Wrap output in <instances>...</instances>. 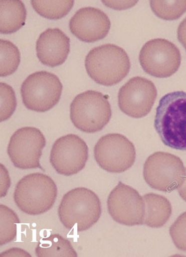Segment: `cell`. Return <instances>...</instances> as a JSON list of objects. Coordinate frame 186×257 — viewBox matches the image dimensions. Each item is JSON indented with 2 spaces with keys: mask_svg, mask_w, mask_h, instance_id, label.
Instances as JSON below:
<instances>
[{
  "mask_svg": "<svg viewBox=\"0 0 186 257\" xmlns=\"http://www.w3.org/2000/svg\"><path fill=\"white\" fill-rule=\"evenodd\" d=\"M154 127L164 145L186 151V93L174 91L160 98Z\"/></svg>",
  "mask_w": 186,
  "mask_h": 257,
  "instance_id": "cell-1",
  "label": "cell"
},
{
  "mask_svg": "<svg viewBox=\"0 0 186 257\" xmlns=\"http://www.w3.org/2000/svg\"><path fill=\"white\" fill-rule=\"evenodd\" d=\"M101 204L96 193L85 187H77L65 194L58 210L63 225L78 232L92 227L101 217Z\"/></svg>",
  "mask_w": 186,
  "mask_h": 257,
  "instance_id": "cell-2",
  "label": "cell"
},
{
  "mask_svg": "<svg viewBox=\"0 0 186 257\" xmlns=\"http://www.w3.org/2000/svg\"><path fill=\"white\" fill-rule=\"evenodd\" d=\"M87 73L95 82L112 86L129 74L130 62L122 48L107 44L94 48L85 59Z\"/></svg>",
  "mask_w": 186,
  "mask_h": 257,
  "instance_id": "cell-3",
  "label": "cell"
},
{
  "mask_svg": "<svg viewBox=\"0 0 186 257\" xmlns=\"http://www.w3.org/2000/svg\"><path fill=\"white\" fill-rule=\"evenodd\" d=\"M57 192V185L52 178L37 172L24 176L17 183L14 200L25 214L38 215L52 209Z\"/></svg>",
  "mask_w": 186,
  "mask_h": 257,
  "instance_id": "cell-4",
  "label": "cell"
},
{
  "mask_svg": "<svg viewBox=\"0 0 186 257\" xmlns=\"http://www.w3.org/2000/svg\"><path fill=\"white\" fill-rule=\"evenodd\" d=\"M111 116L107 95L99 91L88 90L80 93L71 104L72 122L79 130L87 134H94L103 130Z\"/></svg>",
  "mask_w": 186,
  "mask_h": 257,
  "instance_id": "cell-5",
  "label": "cell"
},
{
  "mask_svg": "<svg viewBox=\"0 0 186 257\" xmlns=\"http://www.w3.org/2000/svg\"><path fill=\"white\" fill-rule=\"evenodd\" d=\"M63 86L56 75L46 71L33 73L22 84L24 105L31 111L45 112L59 102Z\"/></svg>",
  "mask_w": 186,
  "mask_h": 257,
  "instance_id": "cell-6",
  "label": "cell"
},
{
  "mask_svg": "<svg viewBox=\"0 0 186 257\" xmlns=\"http://www.w3.org/2000/svg\"><path fill=\"white\" fill-rule=\"evenodd\" d=\"M95 160L104 171L122 173L132 167L136 161V149L125 136L109 134L101 138L94 147Z\"/></svg>",
  "mask_w": 186,
  "mask_h": 257,
  "instance_id": "cell-7",
  "label": "cell"
},
{
  "mask_svg": "<svg viewBox=\"0 0 186 257\" xmlns=\"http://www.w3.org/2000/svg\"><path fill=\"white\" fill-rule=\"evenodd\" d=\"M179 50L169 40L155 39L149 40L142 47L139 62L144 72L158 78L173 75L181 64Z\"/></svg>",
  "mask_w": 186,
  "mask_h": 257,
  "instance_id": "cell-8",
  "label": "cell"
},
{
  "mask_svg": "<svg viewBox=\"0 0 186 257\" xmlns=\"http://www.w3.org/2000/svg\"><path fill=\"white\" fill-rule=\"evenodd\" d=\"M185 168L179 157L168 153L156 152L145 161L144 178L151 188L171 192L179 185Z\"/></svg>",
  "mask_w": 186,
  "mask_h": 257,
  "instance_id": "cell-9",
  "label": "cell"
},
{
  "mask_svg": "<svg viewBox=\"0 0 186 257\" xmlns=\"http://www.w3.org/2000/svg\"><path fill=\"white\" fill-rule=\"evenodd\" d=\"M46 145L45 136L39 128L24 127L14 132L7 153L16 168L21 170L40 168V160Z\"/></svg>",
  "mask_w": 186,
  "mask_h": 257,
  "instance_id": "cell-10",
  "label": "cell"
},
{
  "mask_svg": "<svg viewBox=\"0 0 186 257\" xmlns=\"http://www.w3.org/2000/svg\"><path fill=\"white\" fill-rule=\"evenodd\" d=\"M109 215L117 223L127 226L144 224L145 203L136 189L119 182L107 200Z\"/></svg>",
  "mask_w": 186,
  "mask_h": 257,
  "instance_id": "cell-11",
  "label": "cell"
},
{
  "mask_svg": "<svg viewBox=\"0 0 186 257\" xmlns=\"http://www.w3.org/2000/svg\"><path fill=\"white\" fill-rule=\"evenodd\" d=\"M89 148L79 136L69 134L58 139L53 146L50 161L58 174L74 175L85 167Z\"/></svg>",
  "mask_w": 186,
  "mask_h": 257,
  "instance_id": "cell-12",
  "label": "cell"
},
{
  "mask_svg": "<svg viewBox=\"0 0 186 257\" xmlns=\"http://www.w3.org/2000/svg\"><path fill=\"white\" fill-rule=\"evenodd\" d=\"M157 96V90L151 80L136 76L120 88L118 105L121 111L133 118L147 116Z\"/></svg>",
  "mask_w": 186,
  "mask_h": 257,
  "instance_id": "cell-13",
  "label": "cell"
},
{
  "mask_svg": "<svg viewBox=\"0 0 186 257\" xmlns=\"http://www.w3.org/2000/svg\"><path fill=\"white\" fill-rule=\"evenodd\" d=\"M111 28L107 14L93 7H85L78 11L69 22L73 35L81 41L93 43L103 39Z\"/></svg>",
  "mask_w": 186,
  "mask_h": 257,
  "instance_id": "cell-14",
  "label": "cell"
},
{
  "mask_svg": "<svg viewBox=\"0 0 186 257\" xmlns=\"http://www.w3.org/2000/svg\"><path fill=\"white\" fill-rule=\"evenodd\" d=\"M37 57L41 63L56 67L64 63L70 52V39L58 28H49L36 42Z\"/></svg>",
  "mask_w": 186,
  "mask_h": 257,
  "instance_id": "cell-15",
  "label": "cell"
},
{
  "mask_svg": "<svg viewBox=\"0 0 186 257\" xmlns=\"http://www.w3.org/2000/svg\"><path fill=\"white\" fill-rule=\"evenodd\" d=\"M143 198L145 203L144 225L153 228L165 225L172 215L170 201L155 193L145 194Z\"/></svg>",
  "mask_w": 186,
  "mask_h": 257,
  "instance_id": "cell-16",
  "label": "cell"
},
{
  "mask_svg": "<svg viewBox=\"0 0 186 257\" xmlns=\"http://www.w3.org/2000/svg\"><path fill=\"white\" fill-rule=\"evenodd\" d=\"M27 19V10L20 0L0 1V32L10 35L24 27Z\"/></svg>",
  "mask_w": 186,
  "mask_h": 257,
  "instance_id": "cell-17",
  "label": "cell"
},
{
  "mask_svg": "<svg viewBox=\"0 0 186 257\" xmlns=\"http://www.w3.org/2000/svg\"><path fill=\"white\" fill-rule=\"evenodd\" d=\"M35 252L38 257L78 256L71 242L58 234L42 238L36 246Z\"/></svg>",
  "mask_w": 186,
  "mask_h": 257,
  "instance_id": "cell-18",
  "label": "cell"
},
{
  "mask_svg": "<svg viewBox=\"0 0 186 257\" xmlns=\"http://www.w3.org/2000/svg\"><path fill=\"white\" fill-rule=\"evenodd\" d=\"M36 13L47 19L60 20L67 16L73 8L74 1H31Z\"/></svg>",
  "mask_w": 186,
  "mask_h": 257,
  "instance_id": "cell-19",
  "label": "cell"
},
{
  "mask_svg": "<svg viewBox=\"0 0 186 257\" xmlns=\"http://www.w3.org/2000/svg\"><path fill=\"white\" fill-rule=\"evenodd\" d=\"M20 62L21 54L18 48L9 40H0V76L13 74Z\"/></svg>",
  "mask_w": 186,
  "mask_h": 257,
  "instance_id": "cell-20",
  "label": "cell"
},
{
  "mask_svg": "<svg viewBox=\"0 0 186 257\" xmlns=\"http://www.w3.org/2000/svg\"><path fill=\"white\" fill-rule=\"evenodd\" d=\"M19 217L12 209L0 204V245L13 241L17 235V224Z\"/></svg>",
  "mask_w": 186,
  "mask_h": 257,
  "instance_id": "cell-21",
  "label": "cell"
},
{
  "mask_svg": "<svg viewBox=\"0 0 186 257\" xmlns=\"http://www.w3.org/2000/svg\"><path fill=\"white\" fill-rule=\"evenodd\" d=\"M151 10L160 19L173 21L178 19L186 12L185 1H150Z\"/></svg>",
  "mask_w": 186,
  "mask_h": 257,
  "instance_id": "cell-22",
  "label": "cell"
},
{
  "mask_svg": "<svg viewBox=\"0 0 186 257\" xmlns=\"http://www.w3.org/2000/svg\"><path fill=\"white\" fill-rule=\"evenodd\" d=\"M0 121L2 122L10 119L13 115L17 108V102L13 88L6 83H0Z\"/></svg>",
  "mask_w": 186,
  "mask_h": 257,
  "instance_id": "cell-23",
  "label": "cell"
},
{
  "mask_svg": "<svg viewBox=\"0 0 186 257\" xmlns=\"http://www.w3.org/2000/svg\"><path fill=\"white\" fill-rule=\"evenodd\" d=\"M169 233L177 248L186 252V212L178 216L170 226Z\"/></svg>",
  "mask_w": 186,
  "mask_h": 257,
  "instance_id": "cell-24",
  "label": "cell"
},
{
  "mask_svg": "<svg viewBox=\"0 0 186 257\" xmlns=\"http://www.w3.org/2000/svg\"><path fill=\"white\" fill-rule=\"evenodd\" d=\"M11 185V180L8 171L1 164V198L5 197Z\"/></svg>",
  "mask_w": 186,
  "mask_h": 257,
  "instance_id": "cell-25",
  "label": "cell"
},
{
  "mask_svg": "<svg viewBox=\"0 0 186 257\" xmlns=\"http://www.w3.org/2000/svg\"><path fill=\"white\" fill-rule=\"evenodd\" d=\"M104 5L114 10H121L131 8L136 5L137 2H114L103 1Z\"/></svg>",
  "mask_w": 186,
  "mask_h": 257,
  "instance_id": "cell-26",
  "label": "cell"
},
{
  "mask_svg": "<svg viewBox=\"0 0 186 257\" xmlns=\"http://www.w3.org/2000/svg\"><path fill=\"white\" fill-rule=\"evenodd\" d=\"M0 256H29L31 257V255L29 254L24 249L19 248H13L8 249L6 251L1 253Z\"/></svg>",
  "mask_w": 186,
  "mask_h": 257,
  "instance_id": "cell-27",
  "label": "cell"
},
{
  "mask_svg": "<svg viewBox=\"0 0 186 257\" xmlns=\"http://www.w3.org/2000/svg\"><path fill=\"white\" fill-rule=\"evenodd\" d=\"M177 39L186 51V18L178 26L177 31Z\"/></svg>",
  "mask_w": 186,
  "mask_h": 257,
  "instance_id": "cell-28",
  "label": "cell"
},
{
  "mask_svg": "<svg viewBox=\"0 0 186 257\" xmlns=\"http://www.w3.org/2000/svg\"><path fill=\"white\" fill-rule=\"evenodd\" d=\"M176 189L181 199L186 202V168L184 175Z\"/></svg>",
  "mask_w": 186,
  "mask_h": 257,
  "instance_id": "cell-29",
  "label": "cell"
}]
</instances>
